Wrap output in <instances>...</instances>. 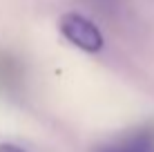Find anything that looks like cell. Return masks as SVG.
Here are the masks:
<instances>
[{
	"instance_id": "1",
	"label": "cell",
	"mask_w": 154,
	"mask_h": 152,
	"mask_svg": "<svg viewBox=\"0 0 154 152\" xmlns=\"http://www.w3.org/2000/svg\"><path fill=\"white\" fill-rule=\"evenodd\" d=\"M58 27H60V34L65 36L74 47H78V49L89 51V54H96V51L103 49V34L98 31V27L92 20L81 16V14L60 16Z\"/></svg>"
},
{
	"instance_id": "2",
	"label": "cell",
	"mask_w": 154,
	"mask_h": 152,
	"mask_svg": "<svg viewBox=\"0 0 154 152\" xmlns=\"http://www.w3.org/2000/svg\"><path fill=\"white\" fill-rule=\"evenodd\" d=\"M0 152H27V150H23L20 145H14V143H0Z\"/></svg>"
},
{
	"instance_id": "3",
	"label": "cell",
	"mask_w": 154,
	"mask_h": 152,
	"mask_svg": "<svg viewBox=\"0 0 154 152\" xmlns=\"http://www.w3.org/2000/svg\"><path fill=\"white\" fill-rule=\"evenodd\" d=\"M98 152H134V150H127V148H105V150H98Z\"/></svg>"
}]
</instances>
